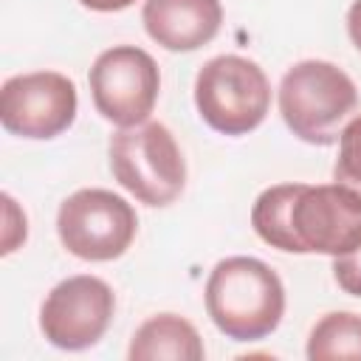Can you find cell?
<instances>
[{
  "instance_id": "2",
  "label": "cell",
  "mask_w": 361,
  "mask_h": 361,
  "mask_svg": "<svg viewBox=\"0 0 361 361\" xmlns=\"http://www.w3.org/2000/svg\"><path fill=\"white\" fill-rule=\"evenodd\" d=\"M206 313L234 341L271 336L285 316V285L257 257H226L206 279Z\"/></svg>"
},
{
  "instance_id": "5",
  "label": "cell",
  "mask_w": 361,
  "mask_h": 361,
  "mask_svg": "<svg viewBox=\"0 0 361 361\" xmlns=\"http://www.w3.org/2000/svg\"><path fill=\"white\" fill-rule=\"evenodd\" d=\"M195 107L212 130L223 135H248L268 116V76L245 56L220 54L195 76Z\"/></svg>"
},
{
  "instance_id": "6",
  "label": "cell",
  "mask_w": 361,
  "mask_h": 361,
  "mask_svg": "<svg viewBox=\"0 0 361 361\" xmlns=\"http://www.w3.org/2000/svg\"><path fill=\"white\" fill-rule=\"evenodd\" d=\"M135 209L107 189H79L56 212V234L68 254L85 262L118 259L135 240Z\"/></svg>"
},
{
  "instance_id": "14",
  "label": "cell",
  "mask_w": 361,
  "mask_h": 361,
  "mask_svg": "<svg viewBox=\"0 0 361 361\" xmlns=\"http://www.w3.org/2000/svg\"><path fill=\"white\" fill-rule=\"evenodd\" d=\"M333 279L344 293L361 296V237L347 251L333 257Z\"/></svg>"
},
{
  "instance_id": "11",
  "label": "cell",
  "mask_w": 361,
  "mask_h": 361,
  "mask_svg": "<svg viewBox=\"0 0 361 361\" xmlns=\"http://www.w3.org/2000/svg\"><path fill=\"white\" fill-rule=\"evenodd\" d=\"M206 350L200 341V333L192 322H186L178 313H158L149 316L130 341L127 358L130 361H203Z\"/></svg>"
},
{
  "instance_id": "4",
  "label": "cell",
  "mask_w": 361,
  "mask_h": 361,
  "mask_svg": "<svg viewBox=\"0 0 361 361\" xmlns=\"http://www.w3.org/2000/svg\"><path fill=\"white\" fill-rule=\"evenodd\" d=\"M110 172L138 203L161 209L180 197L186 186V161L166 124L141 121L118 127L110 135Z\"/></svg>"
},
{
  "instance_id": "15",
  "label": "cell",
  "mask_w": 361,
  "mask_h": 361,
  "mask_svg": "<svg viewBox=\"0 0 361 361\" xmlns=\"http://www.w3.org/2000/svg\"><path fill=\"white\" fill-rule=\"evenodd\" d=\"M3 203H6V234H3V245L11 240V231H17L20 240L25 243V234H28V228H25V214L17 209V203H14L11 195H3Z\"/></svg>"
},
{
  "instance_id": "7",
  "label": "cell",
  "mask_w": 361,
  "mask_h": 361,
  "mask_svg": "<svg viewBox=\"0 0 361 361\" xmlns=\"http://www.w3.org/2000/svg\"><path fill=\"white\" fill-rule=\"evenodd\" d=\"M96 110L116 127H133L149 118L161 90L155 59L138 45H113L102 51L87 73Z\"/></svg>"
},
{
  "instance_id": "16",
  "label": "cell",
  "mask_w": 361,
  "mask_h": 361,
  "mask_svg": "<svg viewBox=\"0 0 361 361\" xmlns=\"http://www.w3.org/2000/svg\"><path fill=\"white\" fill-rule=\"evenodd\" d=\"M347 34H350V42L361 51V0H355L347 11Z\"/></svg>"
},
{
  "instance_id": "12",
  "label": "cell",
  "mask_w": 361,
  "mask_h": 361,
  "mask_svg": "<svg viewBox=\"0 0 361 361\" xmlns=\"http://www.w3.org/2000/svg\"><path fill=\"white\" fill-rule=\"evenodd\" d=\"M307 358H358L361 361V316L350 310H336L322 316L307 336Z\"/></svg>"
},
{
  "instance_id": "17",
  "label": "cell",
  "mask_w": 361,
  "mask_h": 361,
  "mask_svg": "<svg viewBox=\"0 0 361 361\" xmlns=\"http://www.w3.org/2000/svg\"><path fill=\"white\" fill-rule=\"evenodd\" d=\"M85 8L90 11H102V14H110V11H124L130 8L135 0H79Z\"/></svg>"
},
{
  "instance_id": "13",
  "label": "cell",
  "mask_w": 361,
  "mask_h": 361,
  "mask_svg": "<svg viewBox=\"0 0 361 361\" xmlns=\"http://www.w3.org/2000/svg\"><path fill=\"white\" fill-rule=\"evenodd\" d=\"M333 180L361 200V116L347 121L338 135V158L333 166Z\"/></svg>"
},
{
  "instance_id": "8",
  "label": "cell",
  "mask_w": 361,
  "mask_h": 361,
  "mask_svg": "<svg viewBox=\"0 0 361 361\" xmlns=\"http://www.w3.org/2000/svg\"><path fill=\"white\" fill-rule=\"evenodd\" d=\"M76 85L59 71H31L3 82L0 121L6 133L48 141L62 135L76 118Z\"/></svg>"
},
{
  "instance_id": "3",
  "label": "cell",
  "mask_w": 361,
  "mask_h": 361,
  "mask_svg": "<svg viewBox=\"0 0 361 361\" xmlns=\"http://www.w3.org/2000/svg\"><path fill=\"white\" fill-rule=\"evenodd\" d=\"M355 104V82L324 59L296 62L279 82V113L285 127L313 147L336 144Z\"/></svg>"
},
{
  "instance_id": "9",
  "label": "cell",
  "mask_w": 361,
  "mask_h": 361,
  "mask_svg": "<svg viewBox=\"0 0 361 361\" xmlns=\"http://www.w3.org/2000/svg\"><path fill=\"white\" fill-rule=\"evenodd\" d=\"M116 310L113 288L90 274L68 276L51 288L39 307V330L59 350H87L107 333Z\"/></svg>"
},
{
  "instance_id": "10",
  "label": "cell",
  "mask_w": 361,
  "mask_h": 361,
  "mask_svg": "<svg viewBox=\"0 0 361 361\" xmlns=\"http://www.w3.org/2000/svg\"><path fill=\"white\" fill-rule=\"evenodd\" d=\"M144 28L166 51H197L223 25L220 0H144Z\"/></svg>"
},
{
  "instance_id": "1",
  "label": "cell",
  "mask_w": 361,
  "mask_h": 361,
  "mask_svg": "<svg viewBox=\"0 0 361 361\" xmlns=\"http://www.w3.org/2000/svg\"><path fill=\"white\" fill-rule=\"evenodd\" d=\"M262 243L288 254H341L361 237V200L338 183H276L251 206Z\"/></svg>"
}]
</instances>
